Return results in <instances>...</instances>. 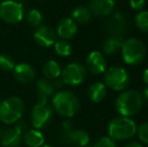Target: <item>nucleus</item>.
<instances>
[{"mask_svg": "<svg viewBox=\"0 0 148 147\" xmlns=\"http://www.w3.org/2000/svg\"><path fill=\"white\" fill-rule=\"evenodd\" d=\"M25 15L24 5L14 0H5L0 3V18L8 24L19 23Z\"/></svg>", "mask_w": 148, "mask_h": 147, "instance_id": "7", "label": "nucleus"}, {"mask_svg": "<svg viewBox=\"0 0 148 147\" xmlns=\"http://www.w3.org/2000/svg\"><path fill=\"white\" fill-rule=\"evenodd\" d=\"M25 19L26 22L28 23V25L31 27H39L40 25H42L43 22V16L39 10L34 9V8H31L28 10L25 14Z\"/></svg>", "mask_w": 148, "mask_h": 147, "instance_id": "24", "label": "nucleus"}, {"mask_svg": "<svg viewBox=\"0 0 148 147\" xmlns=\"http://www.w3.org/2000/svg\"><path fill=\"white\" fill-rule=\"evenodd\" d=\"M42 72L45 79H49L51 81H53L58 79L62 75V68L60 64L55 59H49L43 65Z\"/></svg>", "mask_w": 148, "mask_h": 147, "instance_id": "22", "label": "nucleus"}, {"mask_svg": "<svg viewBox=\"0 0 148 147\" xmlns=\"http://www.w3.org/2000/svg\"><path fill=\"white\" fill-rule=\"evenodd\" d=\"M107 87L102 82H95L88 89V97L94 103H100L106 98Z\"/></svg>", "mask_w": 148, "mask_h": 147, "instance_id": "20", "label": "nucleus"}, {"mask_svg": "<svg viewBox=\"0 0 148 147\" xmlns=\"http://www.w3.org/2000/svg\"><path fill=\"white\" fill-rule=\"evenodd\" d=\"M129 3H130V6L133 10L141 11L144 8L146 0H129Z\"/></svg>", "mask_w": 148, "mask_h": 147, "instance_id": "30", "label": "nucleus"}, {"mask_svg": "<svg viewBox=\"0 0 148 147\" xmlns=\"http://www.w3.org/2000/svg\"><path fill=\"white\" fill-rule=\"evenodd\" d=\"M130 83L128 72L122 67L109 68L104 73V84L114 91H123Z\"/></svg>", "mask_w": 148, "mask_h": 147, "instance_id": "6", "label": "nucleus"}, {"mask_svg": "<svg viewBox=\"0 0 148 147\" xmlns=\"http://www.w3.org/2000/svg\"><path fill=\"white\" fill-rule=\"evenodd\" d=\"M14 1H17V2H22L23 0H14Z\"/></svg>", "mask_w": 148, "mask_h": 147, "instance_id": "38", "label": "nucleus"}, {"mask_svg": "<svg viewBox=\"0 0 148 147\" xmlns=\"http://www.w3.org/2000/svg\"><path fill=\"white\" fill-rule=\"evenodd\" d=\"M87 71L94 75H101L107 70V61L101 51H94L88 55L86 59Z\"/></svg>", "mask_w": 148, "mask_h": 147, "instance_id": "12", "label": "nucleus"}, {"mask_svg": "<svg viewBox=\"0 0 148 147\" xmlns=\"http://www.w3.org/2000/svg\"><path fill=\"white\" fill-rule=\"evenodd\" d=\"M123 38L120 36H108L105 39L102 45L103 55H115L119 51H121L123 44Z\"/></svg>", "mask_w": 148, "mask_h": 147, "instance_id": "19", "label": "nucleus"}, {"mask_svg": "<svg viewBox=\"0 0 148 147\" xmlns=\"http://www.w3.org/2000/svg\"><path fill=\"white\" fill-rule=\"evenodd\" d=\"M13 128L16 130V131L19 132V133L21 134L22 136H23V134L25 133L26 131H27V124H26L24 121H21V120H19V121H17L15 124H14Z\"/></svg>", "mask_w": 148, "mask_h": 147, "instance_id": "31", "label": "nucleus"}, {"mask_svg": "<svg viewBox=\"0 0 148 147\" xmlns=\"http://www.w3.org/2000/svg\"><path fill=\"white\" fill-rule=\"evenodd\" d=\"M24 103L19 97H10L0 103V121L7 125L15 124L21 119Z\"/></svg>", "mask_w": 148, "mask_h": 147, "instance_id": "4", "label": "nucleus"}, {"mask_svg": "<svg viewBox=\"0 0 148 147\" xmlns=\"http://www.w3.org/2000/svg\"><path fill=\"white\" fill-rule=\"evenodd\" d=\"M121 53L127 65H138L146 55V46L140 39L129 38L123 41Z\"/></svg>", "mask_w": 148, "mask_h": 147, "instance_id": "5", "label": "nucleus"}, {"mask_svg": "<svg viewBox=\"0 0 148 147\" xmlns=\"http://www.w3.org/2000/svg\"><path fill=\"white\" fill-rule=\"evenodd\" d=\"M38 1H41V0H38Z\"/></svg>", "mask_w": 148, "mask_h": 147, "instance_id": "41", "label": "nucleus"}, {"mask_svg": "<svg viewBox=\"0 0 148 147\" xmlns=\"http://www.w3.org/2000/svg\"><path fill=\"white\" fill-rule=\"evenodd\" d=\"M124 147H143V145L139 142H129Z\"/></svg>", "mask_w": 148, "mask_h": 147, "instance_id": "34", "label": "nucleus"}, {"mask_svg": "<svg viewBox=\"0 0 148 147\" xmlns=\"http://www.w3.org/2000/svg\"><path fill=\"white\" fill-rule=\"evenodd\" d=\"M53 86H55L56 89H60L64 85V81H62V79L60 78V77H59L58 79H56V80H53Z\"/></svg>", "mask_w": 148, "mask_h": 147, "instance_id": "32", "label": "nucleus"}, {"mask_svg": "<svg viewBox=\"0 0 148 147\" xmlns=\"http://www.w3.org/2000/svg\"><path fill=\"white\" fill-rule=\"evenodd\" d=\"M53 49L56 53L60 57H69L73 53L72 43L66 39H58L53 44Z\"/></svg>", "mask_w": 148, "mask_h": 147, "instance_id": "25", "label": "nucleus"}, {"mask_svg": "<svg viewBox=\"0 0 148 147\" xmlns=\"http://www.w3.org/2000/svg\"><path fill=\"white\" fill-rule=\"evenodd\" d=\"M93 147H117V144H116V141H114L110 137L104 136V137L99 138Z\"/></svg>", "mask_w": 148, "mask_h": 147, "instance_id": "29", "label": "nucleus"}, {"mask_svg": "<svg viewBox=\"0 0 148 147\" xmlns=\"http://www.w3.org/2000/svg\"><path fill=\"white\" fill-rule=\"evenodd\" d=\"M104 29L109 36L122 37L128 29V21L121 12H116L108 16L104 24Z\"/></svg>", "mask_w": 148, "mask_h": 147, "instance_id": "10", "label": "nucleus"}, {"mask_svg": "<svg viewBox=\"0 0 148 147\" xmlns=\"http://www.w3.org/2000/svg\"><path fill=\"white\" fill-rule=\"evenodd\" d=\"M72 19H74L77 23L86 24L91 20L92 13L90 9L86 6H77L72 11Z\"/></svg>", "mask_w": 148, "mask_h": 147, "instance_id": "23", "label": "nucleus"}, {"mask_svg": "<svg viewBox=\"0 0 148 147\" xmlns=\"http://www.w3.org/2000/svg\"><path fill=\"white\" fill-rule=\"evenodd\" d=\"M33 38L39 46L49 47L53 46L56 41L58 40V34L56 29H53V27L42 24L39 27L35 28Z\"/></svg>", "mask_w": 148, "mask_h": 147, "instance_id": "11", "label": "nucleus"}, {"mask_svg": "<svg viewBox=\"0 0 148 147\" xmlns=\"http://www.w3.org/2000/svg\"><path fill=\"white\" fill-rule=\"evenodd\" d=\"M1 133H2V131H1V128H0V136H1Z\"/></svg>", "mask_w": 148, "mask_h": 147, "instance_id": "39", "label": "nucleus"}, {"mask_svg": "<svg viewBox=\"0 0 148 147\" xmlns=\"http://www.w3.org/2000/svg\"><path fill=\"white\" fill-rule=\"evenodd\" d=\"M137 125L130 117L118 116L108 124V137L114 141H124L131 139L136 134Z\"/></svg>", "mask_w": 148, "mask_h": 147, "instance_id": "3", "label": "nucleus"}, {"mask_svg": "<svg viewBox=\"0 0 148 147\" xmlns=\"http://www.w3.org/2000/svg\"><path fill=\"white\" fill-rule=\"evenodd\" d=\"M13 76L18 82L28 84L35 79V70L29 64L20 63L14 67Z\"/></svg>", "mask_w": 148, "mask_h": 147, "instance_id": "16", "label": "nucleus"}, {"mask_svg": "<svg viewBox=\"0 0 148 147\" xmlns=\"http://www.w3.org/2000/svg\"><path fill=\"white\" fill-rule=\"evenodd\" d=\"M134 22L136 26L140 30L144 32H148V11L141 10L135 15Z\"/></svg>", "mask_w": 148, "mask_h": 147, "instance_id": "26", "label": "nucleus"}, {"mask_svg": "<svg viewBox=\"0 0 148 147\" xmlns=\"http://www.w3.org/2000/svg\"><path fill=\"white\" fill-rule=\"evenodd\" d=\"M22 141L28 147H41L45 144V136L39 130H27L22 136Z\"/></svg>", "mask_w": 148, "mask_h": 147, "instance_id": "21", "label": "nucleus"}, {"mask_svg": "<svg viewBox=\"0 0 148 147\" xmlns=\"http://www.w3.org/2000/svg\"><path fill=\"white\" fill-rule=\"evenodd\" d=\"M41 147H53V146H51V145H47V144H45H45H43V145L41 146Z\"/></svg>", "mask_w": 148, "mask_h": 147, "instance_id": "37", "label": "nucleus"}, {"mask_svg": "<svg viewBox=\"0 0 148 147\" xmlns=\"http://www.w3.org/2000/svg\"><path fill=\"white\" fill-rule=\"evenodd\" d=\"M88 8L92 15L97 17H108L115 9V0H91Z\"/></svg>", "mask_w": 148, "mask_h": 147, "instance_id": "13", "label": "nucleus"}, {"mask_svg": "<svg viewBox=\"0 0 148 147\" xmlns=\"http://www.w3.org/2000/svg\"><path fill=\"white\" fill-rule=\"evenodd\" d=\"M0 142L3 147H18L22 142V135L13 127L9 128L1 133Z\"/></svg>", "mask_w": 148, "mask_h": 147, "instance_id": "18", "label": "nucleus"}, {"mask_svg": "<svg viewBox=\"0 0 148 147\" xmlns=\"http://www.w3.org/2000/svg\"><path fill=\"white\" fill-rule=\"evenodd\" d=\"M36 91L37 96H38V102L47 103L49 99L55 95L56 88L53 86V81L41 78L36 82Z\"/></svg>", "mask_w": 148, "mask_h": 147, "instance_id": "17", "label": "nucleus"}, {"mask_svg": "<svg viewBox=\"0 0 148 147\" xmlns=\"http://www.w3.org/2000/svg\"><path fill=\"white\" fill-rule=\"evenodd\" d=\"M62 128H64V131L72 129V123H71L69 120H66V121H64V123H62Z\"/></svg>", "mask_w": 148, "mask_h": 147, "instance_id": "33", "label": "nucleus"}, {"mask_svg": "<svg viewBox=\"0 0 148 147\" xmlns=\"http://www.w3.org/2000/svg\"><path fill=\"white\" fill-rule=\"evenodd\" d=\"M136 133L141 142L148 144V122H143L137 127Z\"/></svg>", "mask_w": 148, "mask_h": 147, "instance_id": "28", "label": "nucleus"}, {"mask_svg": "<svg viewBox=\"0 0 148 147\" xmlns=\"http://www.w3.org/2000/svg\"><path fill=\"white\" fill-rule=\"evenodd\" d=\"M53 115V109L47 103L38 102L31 111V125L34 129L40 130L51 123Z\"/></svg>", "mask_w": 148, "mask_h": 147, "instance_id": "8", "label": "nucleus"}, {"mask_svg": "<svg viewBox=\"0 0 148 147\" xmlns=\"http://www.w3.org/2000/svg\"><path fill=\"white\" fill-rule=\"evenodd\" d=\"M51 107L59 115L64 118H72L80 109V101L76 94L69 90L55 93L51 99Z\"/></svg>", "mask_w": 148, "mask_h": 147, "instance_id": "2", "label": "nucleus"}, {"mask_svg": "<svg viewBox=\"0 0 148 147\" xmlns=\"http://www.w3.org/2000/svg\"><path fill=\"white\" fill-rule=\"evenodd\" d=\"M62 139L66 143L74 144L76 147L86 146L90 142V135L88 132L82 129H70L64 131L62 135Z\"/></svg>", "mask_w": 148, "mask_h": 147, "instance_id": "14", "label": "nucleus"}, {"mask_svg": "<svg viewBox=\"0 0 148 147\" xmlns=\"http://www.w3.org/2000/svg\"><path fill=\"white\" fill-rule=\"evenodd\" d=\"M142 80L143 82L145 83V84L148 86V68L146 70H145L144 72H143V75H142Z\"/></svg>", "mask_w": 148, "mask_h": 147, "instance_id": "35", "label": "nucleus"}, {"mask_svg": "<svg viewBox=\"0 0 148 147\" xmlns=\"http://www.w3.org/2000/svg\"><path fill=\"white\" fill-rule=\"evenodd\" d=\"M143 106V97L136 90H126L118 95L115 100V109L120 116L131 117L141 110Z\"/></svg>", "mask_w": 148, "mask_h": 147, "instance_id": "1", "label": "nucleus"}, {"mask_svg": "<svg viewBox=\"0 0 148 147\" xmlns=\"http://www.w3.org/2000/svg\"><path fill=\"white\" fill-rule=\"evenodd\" d=\"M87 75L88 71L85 66L80 63H71L64 70H62L60 78L62 79L64 85L78 86L86 80Z\"/></svg>", "mask_w": 148, "mask_h": 147, "instance_id": "9", "label": "nucleus"}, {"mask_svg": "<svg viewBox=\"0 0 148 147\" xmlns=\"http://www.w3.org/2000/svg\"><path fill=\"white\" fill-rule=\"evenodd\" d=\"M143 98H145V100L148 102V86L145 87L144 90H143V95H142Z\"/></svg>", "mask_w": 148, "mask_h": 147, "instance_id": "36", "label": "nucleus"}, {"mask_svg": "<svg viewBox=\"0 0 148 147\" xmlns=\"http://www.w3.org/2000/svg\"><path fill=\"white\" fill-rule=\"evenodd\" d=\"M82 147H90L89 145H86V146H82Z\"/></svg>", "mask_w": 148, "mask_h": 147, "instance_id": "40", "label": "nucleus"}, {"mask_svg": "<svg viewBox=\"0 0 148 147\" xmlns=\"http://www.w3.org/2000/svg\"><path fill=\"white\" fill-rule=\"evenodd\" d=\"M57 34L60 37V39H69L73 38L78 32V23L72 19L71 17H66L60 20L57 26Z\"/></svg>", "mask_w": 148, "mask_h": 147, "instance_id": "15", "label": "nucleus"}, {"mask_svg": "<svg viewBox=\"0 0 148 147\" xmlns=\"http://www.w3.org/2000/svg\"><path fill=\"white\" fill-rule=\"evenodd\" d=\"M15 65H16L15 62L12 59L11 55H6V53H1L0 55V69L2 71H5V72L13 71Z\"/></svg>", "mask_w": 148, "mask_h": 147, "instance_id": "27", "label": "nucleus"}]
</instances>
